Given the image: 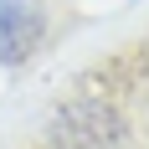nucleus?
<instances>
[{"label":"nucleus","instance_id":"f257e3e1","mask_svg":"<svg viewBox=\"0 0 149 149\" xmlns=\"http://www.w3.org/2000/svg\"><path fill=\"white\" fill-rule=\"evenodd\" d=\"M46 31V15H41V0H0V62L15 67L36 52Z\"/></svg>","mask_w":149,"mask_h":149}]
</instances>
